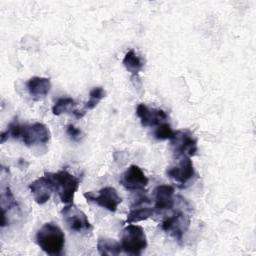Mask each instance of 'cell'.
Masks as SVG:
<instances>
[{"mask_svg":"<svg viewBox=\"0 0 256 256\" xmlns=\"http://www.w3.org/2000/svg\"><path fill=\"white\" fill-rule=\"evenodd\" d=\"M121 247L124 253L140 255L147 247V238L144 229L135 224H129L122 230Z\"/></svg>","mask_w":256,"mask_h":256,"instance_id":"4","label":"cell"},{"mask_svg":"<svg viewBox=\"0 0 256 256\" xmlns=\"http://www.w3.org/2000/svg\"><path fill=\"white\" fill-rule=\"evenodd\" d=\"M122 63L124 65V67L126 68V70L133 75L138 74L142 70L143 65H144L142 59L132 49L129 50L125 54Z\"/></svg>","mask_w":256,"mask_h":256,"instance_id":"17","label":"cell"},{"mask_svg":"<svg viewBox=\"0 0 256 256\" xmlns=\"http://www.w3.org/2000/svg\"><path fill=\"white\" fill-rule=\"evenodd\" d=\"M97 249L99 254L108 256L118 255L122 252L121 244L110 238H99L97 242Z\"/></svg>","mask_w":256,"mask_h":256,"instance_id":"16","label":"cell"},{"mask_svg":"<svg viewBox=\"0 0 256 256\" xmlns=\"http://www.w3.org/2000/svg\"><path fill=\"white\" fill-rule=\"evenodd\" d=\"M166 174L173 181L179 184H186L194 177L195 174L193 162L190 157H180L178 164L169 167Z\"/></svg>","mask_w":256,"mask_h":256,"instance_id":"10","label":"cell"},{"mask_svg":"<svg viewBox=\"0 0 256 256\" xmlns=\"http://www.w3.org/2000/svg\"><path fill=\"white\" fill-rule=\"evenodd\" d=\"M148 178L137 165H130L122 174L120 183L129 191H140L148 185Z\"/></svg>","mask_w":256,"mask_h":256,"instance_id":"9","label":"cell"},{"mask_svg":"<svg viewBox=\"0 0 256 256\" xmlns=\"http://www.w3.org/2000/svg\"><path fill=\"white\" fill-rule=\"evenodd\" d=\"M190 218L181 211L174 212L171 216L165 218L161 223V228L164 232L170 234L177 241H181L183 235L188 230Z\"/></svg>","mask_w":256,"mask_h":256,"instance_id":"8","label":"cell"},{"mask_svg":"<svg viewBox=\"0 0 256 256\" xmlns=\"http://www.w3.org/2000/svg\"><path fill=\"white\" fill-rule=\"evenodd\" d=\"M155 213L154 207L151 206V202L148 198H141L136 201L131 207L127 214V223H134L146 220L153 216Z\"/></svg>","mask_w":256,"mask_h":256,"instance_id":"13","label":"cell"},{"mask_svg":"<svg viewBox=\"0 0 256 256\" xmlns=\"http://www.w3.org/2000/svg\"><path fill=\"white\" fill-rule=\"evenodd\" d=\"M174 135V131L172 130L170 124L163 122L157 125V128L154 130V137L157 140H167L171 139Z\"/></svg>","mask_w":256,"mask_h":256,"instance_id":"20","label":"cell"},{"mask_svg":"<svg viewBox=\"0 0 256 256\" xmlns=\"http://www.w3.org/2000/svg\"><path fill=\"white\" fill-rule=\"evenodd\" d=\"M67 227L75 233H87L92 229L86 214L74 204H67L61 211Z\"/></svg>","mask_w":256,"mask_h":256,"instance_id":"5","label":"cell"},{"mask_svg":"<svg viewBox=\"0 0 256 256\" xmlns=\"http://www.w3.org/2000/svg\"><path fill=\"white\" fill-rule=\"evenodd\" d=\"M76 105L77 104H76L75 100L70 97L59 98L52 107V113L56 116H59L61 114L71 111ZM72 112H73V110H72Z\"/></svg>","mask_w":256,"mask_h":256,"instance_id":"18","label":"cell"},{"mask_svg":"<svg viewBox=\"0 0 256 256\" xmlns=\"http://www.w3.org/2000/svg\"><path fill=\"white\" fill-rule=\"evenodd\" d=\"M105 94H106V92L103 89V87H101V86L94 87L89 93V100L85 103L84 110L94 109L98 105V103L105 97Z\"/></svg>","mask_w":256,"mask_h":256,"instance_id":"19","label":"cell"},{"mask_svg":"<svg viewBox=\"0 0 256 256\" xmlns=\"http://www.w3.org/2000/svg\"><path fill=\"white\" fill-rule=\"evenodd\" d=\"M66 133L70 137V139H72L73 141L80 140L81 135H82L81 130L78 129L77 127H75L73 124H69L66 126Z\"/></svg>","mask_w":256,"mask_h":256,"instance_id":"21","label":"cell"},{"mask_svg":"<svg viewBox=\"0 0 256 256\" xmlns=\"http://www.w3.org/2000/svg\"><path fill=\"white\" fill-rule=\"evenodd\" d=\"M53 182L54 191L57 192L62 203L73 202L74 195L79 188L80 179L69 173L67 170H60L55 173H47Z\"/></svg>","mask_w":256,"mask_h":256,"instance_id":"3","label":"cell"},{"mask_svg":"<svg viewBox=\"0 0 256 256\" xmlns=\"http://www.w3.org/2000/svg\"><path fill=\"white\" fill-rule=\"evenodd\" d=\"M36 243L46 254L60 255L65 246V234L58 225L48 222L37 231Z\"/></svg>","mask_w":256,"mask_h":256,"instance_id":"2","label":"cell"},{"mask_svg":"<svg viewBox=\"0 0 256 256\" xmlns=\"http://www.w3.org/2000/svg\"><path fill=\"white\" fill-rule=\"evenodd\" d=\"M84 197L87 199V201L93 202L110 212H115L119 204L122 202L117 190L111 186L100 189L97 195H95L93 192H86L84 193Z\"/></svg>","mask_w":256,"mask_h":256,"instance_id":"7","label":"cell"},{"mask_svg":"<svg viewBox=\"0 0 256 256\" xmlns=\"http://www.w3.org/2000/svg\"><path fill=\"white\" fill-rule=\"evenodd\" d=\"M154 209L156 212L169 210L174 206V188L171 185H159L154 190Z\"/></svg>","mask_w":256,"mask_h":256,"instance_id":"14","label":"cell"},{"mask_svg":"<svg viewBox=\"0 0 256 256\" xmlns=\"http://www.w3.org/2000/svg\"><path fill=\"white\" fill-rule=\"evenodd\" d=\"M170 141L172 149L178 157H192L198 151L196 139L186 130L174 131Z\"/></svg>","mask_w":256,"mask_h":256,"instance_id":"6","label":"cell"},{"mask_svg":"<svg viewBox=\"0 0 256 256\" xmlns=\"http://www.w3.org/2000/svg\"><path fill=\"white\" fill-rule=\"evenodd\" d=\"M136 114L140 119L142 126L144 127H152L157 126L165 120H167L168 116L166 112L162 109H154L149 108L147 105L140 103L136 108Z\"/></svg>","mask_w":256,"mask_h":256,"instance_id":"12","label":"cell"},{"mask_svg":"<svg viewBox=\"0 0 256 256\" xmlns=\"http://www.w3.org/2000/svg\"><path fill=\"white\" fill-rule=\"evenodd\" d=\"M8 137L20 139L26 146L32 147L39 144H46L50 140L51 133L48 127L40 122L28 125L13 121L9 124L8 129L1 134V143H4Z\"/></svg>","mask_w":256,"mask_h":256,"instance_id":"1","label":"cell"},{"mask_svg":"<svg viewBox=\"0 0 256 256\" xmlns=\"http://www.w3.org/2000/svg\"><path fill=\"white\" fill-rule=\"evenodd\" d=\"M30 192L36 203L42 205L45 204L54 192L53 182L47 173L44 176L37 178L29 185Z\"/></svg>","mask_w":256,"mask_h":256,"instance_id":"11","label":"cell"},{"mask_svg":"<svg viewBox=\"0 0 256 256\" xmlns=\"http://www.w3.org/2000/svg\"><path fill=\"white\" fill-rule=\"evenodd\" d=\"M27 90L34 100L43 99L51 89V81L46 77L34 76L26 83Z\"/></svg>","mask_w":256,"mask_h":256,"instance_id":"15","label":"cell"}]
</instances>
